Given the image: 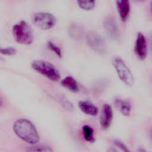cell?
Wrapping results in <instances>:
<instances>
[{"label": "cell", "mask_w": 152, "mask_h": 152, "mask_svg": "<svg viewBox=\"0 0 152 152\" xmlns=\"http://www.w3.org/2000/svg\"><path fill=\"white\" fill-rule=\"evenodd\" d=\"M13 130L17 137L27 143L35 144L39 141V134L35 126L27 119L16 120L13 125Z\"/></svg>", "instance_id": "obj_1"}, {"label": "cell", "mask_w": 152, "mask_h": 152, "mask_svg": "<svg viewBox=\"0 0 152 152\" xmlns=\"http://www.w3.org/2000/svg\"><path fill=\"white\" fill-rule=\"evenodd\" d=\"M12 31L14 39L18 43L26 45L32 43L34 39L33 32L26 21L21 20L14 24Z\"/></svg>", "instance_id": "obj_2"}, {"label": "cell", "mask_w": 152, "mask_h": 152, "mask_svg": "<svg viewBox=\"0 0 152 152\" xmlns=\"http://www.w3.org/2000/svg\"><path fill=\"white\" fill-rule=\"evenodd\" d=\"M31 68L38 73L43 75L52 81H58L61 77L57 68L48 61L37 59L32 61Z\"/></svg>", "instance_id": "obj_3"}, {"label": "cell", "mask_w": 152, "mask_h": 152, "mask_svg": "<svg viewBox=\"0 0 152 152\" xmlns=\"http://www.w3.org/2000/svg\"><path fill=\"white\" fill-rule=\"evenodd\" d=\"M113 65L119 78L128 86H132L134 84V76L130 69L119 57L115 58L113 60Z\"/></svg>", "instance_id": "obj_4"}, {"label": "cell", "mask_w": 152, "mask_h": 152, "mask_svg": "<svg viewBox=\"0 0 152 152\" xmlns=\"http://www.w3.org/2000/svg\"><path fill=\"white\" fill-rule=\"evenodd\" d=\"M31 20L36 27L45 30L52 28L56 22V18L53 14L46 12H39L34 14Z\"/></svg>", "instance_id": "obj_5"}, {"label": "cell", "mask_w": 152, "mask_h": 152, "mask_svg": "<svg viewBox=\"0 0 152 152\" xmlns=\"http://www.w3.org/2000/svg\"><path fill=\"white\" fill-rule=\"evenodd\" d=\"M86 42L88 46L97 53H104L107 50V44L105 40L96 32L88 33L86 36Z\"/></svg>", "instance_id": "obj_6"}, {"label": "cell", "mask_w": 152, "mask_h": 152, "mask_svg": "<svg viewBox=\"0 0 152 152\" xmlns=\"http://www.w3.org/2000/svg\"><path fill=\"white\" fill-rule=\"evenodd\" d=\"M104 30L107 36L112 40L118 42L121 39V32L115 18L106 17L103 23Z\"/></svg>", "instance_id": "obj_7"}, {"label": "cell", "mask_w": 152, "mask_h": 152, "mask_svg": "<svg viewBox=\"0 0 152 152\" xmlns=\"http://www.w3.org/2000/svg\"><path fill=\"white\" fill-rule=\"evenodd\" d=\"M134 52L137 58L141 60L144 59L147 55L148 48L145 36L141 32L138 33L135 42Z\"/></svg>", "instance_id": "obj_8"}, {"label": "cell", "mask_w": 152, "mask_h": 152, "mask_svg": "<svg viewBox=\"0 0 152 152\" xmlns=\"http://www.w3.org/2000/svg\"><path fill=\"white\" fill-rule=\"evenodd\" d=\"M113 110L111 106L107 103H104L102 107L100 119L101 127L103 129H107L110 127L113 119Z\"/></svg>", "instance_id": "obj_9"}, {"label": "cell", "mask_w": 152, "mask_h": 152, "mask_svg": "<svg viewBox=\"0 0 152 152\" xmlns=\"http://www.w3.org/2000/svg\"><path fill=\"white\" fill-rule=\"evenodd\" d=\"M116 5L121 21H126L131 12L129 0H116Z\"/></svg>", "instance_id": "obj_10"}, {"label": "cell", "mask_w": 152, "mask_h": 152, "mask_svg": "<svg viewBox=\"0 0 152 152\" xmlns=\"http://www.w3.org/2000/svg\"><path fill=\"white\" fill-rule=\"evenodd\" d=\"M78 107L83 113L90 116H96L99 113L98 107L88 100L79 102Z\"/></svg>", "instance_id": "obj_11"}, {"label": "cell", "mask_w": 152, "mask_h": 152, "mask_svg": "<svg viewBox=\"0 0 152 152\" xmlns=\"http://www.w3.org/2000/svg\"><path fill=\"white\" fill-rule=\"evenodd\" d=\"M114 103L123 115L125 116H129L131 111V104L128 101L121 98H116Z\"/></svg>", "instance_id": "obj_12"}, {"label": "cell", "mask_w": 152, "mask_h": 152, "mask_svg": "<svg viewBox=\"0 0 152 152\" xmlns=\"http://www.w3.org/2000/svg\"><path fill=\"white\" fill-rule=\"evenodd\" d=\"M61 84L64 87L72 92H77L79 90V86L77 81L74 77L70 75L64 78L61 81Z\"/></svg>", "instance_id": "obj_13"}, {"label": "cell", "mask_w": 152, "mask_h": 152, "mask_svg": "<svg viewBox=\"0 0 152 152\" xmlns=\"http://www.w3.org/2000/svg\"><path fill=\"white\" fill-rule=\"evenodd\" d=\"M68 34L72 39L80 40L84 34L83 28L77 24H72L68 28Z\"/></svg>", "instance_id": "obj_14"}, {"label": "cell", "mask_w": 152, "mask_h": 152, "mask_svg": "<svg viewBox=\"0 0 152 152\" xmlns=\"http://www.w3.org/2000/svg\"><path fill=\"white\" fill-rule=\"evenodd\" d=\"M83 132L84 138L87 141L89 142H93L95 141L94 137V130L91 126L88 125H83Z\"/></svg>", "instance_id": "obj_15"}, {"label": "cell", "mask_w": 152, "mask_h": 152, "mask_svg": "<svg viewBox=\"0 0 152 152\" xmlns=\"http://www.w3.org/2000/svg\"><path fill=\"white\" fill-rule=\"evenodd\" d=\"M78 7L84 11H90L96 5V0H77Z\"/></svg>", "instance_id": "obj_16"}, {"label": "cell", "mask_w": 152, "mask_h": 152, "mask_svg": "<svg viewBox=\"0 0 152 152\" xmlns=\"http://www.w3.org/2000/svg\"><path fill=\"white\" fill-rule=\"evenodd\" d=\"M47 46L48 48L53 53H55L58 57H59V58L62 57V52L61 49L55 43H53L52 41H49L47 43Z\"/></svg>", "instance_id": "obj_17"}, {"label": "cell", "mask_w": 152, "mask_h": 152, "mask_svg": "<svg viewBox=\"0 0 152 152\" xmlns=\"http://www.w3.org/2000/svg\"><path fill=\"white\" fill-rule=\"evenodd\" d=\"M16 49L13 47H5L1 48V53L4 55H14L16 53Z\"/></svg>", "instance_id": "obj_18"}, {"label": "cell", "mask_w": 152, "mask_h": 152, "mask_svg": "<svg viewBox=\"0 0 152 152\" xmlns=\"http://www.w3.org/2000/svg\"><path fill=\"white\" fill-rule=\"evenodd\" d=\"M28 151H52V149L49 148L47 147L44 146H36V147H32L31 148L28 150Z\"/></svg>", "instance_id": "obj_19"}, {"label": "cell", "mask_w": 152, "mask_h": 152, "mask_svg": "<svg viewBox=\"0 0 152 152\" xmlns=\"http://www.w3.org/2000/svg\"><path fill=\"white\" fill-rule=\"evenodd\" d=\"M113 142H114V144H115L118 148H121L122 150H123V151H129V150L128 149V148H127V147L126 146V145H125L124 142H121V141L118 140H115L113 141Z\"/></svg>", "instance_id": "obj_20"}, {"label": "cell", "mask_w": 152, "mask_h": 152, "mask_svg": "<svg viewBox=\"0 0 152 152\" xmlns=\"http://www.w3.org/2000/svg\"><path fill=\"white\" fill-rule=\"evenodd\" d=\"M150 11L152 14V0H151L150 3Z\"/></svg>", "instance_id": "obj_21"}, {"label": "cell", "mask_w": 152, "mask_h": 152, "mask_svg": "<svg viewBox=\"0 0 152 152\" xmlns=\"http://www.w3.org/2000/svg\"><path fill=\"white\" fill-rule=\"evenodd\" d=\"M134 1L136 2H142V1H144L145 0H134Z\"/></svg>", "instance_id": "obj_22"}]
</instances>
